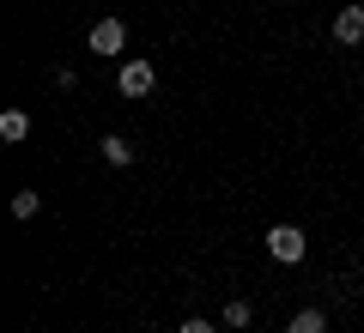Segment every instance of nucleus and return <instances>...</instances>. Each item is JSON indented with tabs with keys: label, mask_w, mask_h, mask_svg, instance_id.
<instances>
[{
	"label": "nucleus",
	"mask_w": 364,
	"mask_h": 333,
	"mask_svg": "<svg viewBox=\"0 0 364 333\" xmlns=\"http://www.w3.org/2000/svg\"><path fill=\"white\" fill-rule=\"evenodd\" d=\"M0 140H6V146H25L31 140V116H25V109H6V116H0Z\"/></svg>",
	"instance_id": "obj_5"
},
{
	"label": "nucleus",
	"mask_w": 364,
	"mask_h": 333,
	"mask_svg": "<svg viewBox=\"0 0 364 333\" xmlns=\"http://www.w3.org/2000/svg\"><path fill=\"white\" fill-rule=\"evenodd\" d=\"M152 85H158V73H152V61H140V55L116 67V91L122 97H152Z\"/></svg>",
	"instance_id": "obj_3"
},
{
	"label": "nucleus",
	"mask_w": 364,
	"mask_h": 333,
	"mask_svg": "<svg viewBox=\"0 0 364 333\" xmlns=\"http://www.w3.org/2000/svg\"><path fill=\"white\" fill-rule=\"evenodd\" d=\"M249 321H255V309H249L243 297H231V303H225V327H231V333H243Z\"/></svg>",
	"instance_id": "obj_9"
},
{
	"label": "nucleus",
	"mask_w": 364,
	"mask_h": 333,
	"mask_svg": "<svg viewBox=\"0 0 364 333\" xmlns=\"http://www.w3.org/2000/svg\"><path fill=\"white\" fill-rule=\"evenodd\" d=\"M37 212H43V194H37V188H18V194H13V218H18V224H31Z\"/></svg>",
	"instance_id": "obj_6"
},
{
	"label": "nucleus",
	"mask_w": 364,
	"mask_h": 333,
	"mask_svg": "<svg viewBox=\"0 0 364 333\" xmlns=\"http://www.w3.org/2000/svg\"><path fill=\"white\" fill-rule=\"evenodd\" d=\"M104 164H116V170H128V164H134V146L122 140V133H109V140H104Z\"/></svg>",
	"instance_id": "obj_8"
},
{
	"label": "nucleus",
	"mask_w": 364,
	"mask_h": 333,
	"mask_svg": "<svg viewBox=\"0 0 364 333\" xmlns=\"http://www.w3.org/2000/svg\"><path fill=\"white\" fill-rule=\"evenodd\" d=\"M176 333H219V327H213V321H200V315H188V321H182Z\"/></svg>",
	"instance_id": "obj_10"
},
{
	"label": "nucleus",
	"mask_w": 364,
	"mask_h": 333,
	"mask_svg": "<svg viewBox=\"0 0 364 333\" xmlns=\"http://www.w3.org/2000/svg\"><path fill=\"white\" fill-rule=\"evenodd\" d=\"M286 333H328V315L322 309H298V315L286 321Z\"/></svg>",
	"instance_id": "obj_7"
},
{
	"label": "nucleus",
	"mask_w": 364,
	"mask_h": 333,
	"mask_svg": "<svg viewBox=\"0 0 364 333\" xmlns=\"http://www.w3.org/2000/svg\"><path fill=\"white\" fill-rule=\"evenodd\" d=\"M85 49L97 55V61H122V49H128V25H122V18H97L91 37H85Z\"/></svg>",
	"instance_id": "obj_2"
},
{
	"label": "nucleus",
	"mask_w": 364,
	"mask_h": 333,
	"mask_svg": "<svg viewBox=\"0 0 364 333\" xmlns=\"http://www.w3.org/2000/svg\"><path fill=\"white\" fill-rule=\"evenodd\" d=\"M267 255L279 261V267H298V261L310 255V236H304L298 224H273L267 231Z\"/></svg>",
	"instance_id": "obj_1"
},
{
	"label": "nucleus",
	"mask_w": 364,
	"mask_h": 333,
	"mask_svg": "<svg viewBox=\"0 0 364 333\" xmlns=\"http://www.w3.org/2000/svg\"><path fill=\"white\" fill-rule=\"evenodd\" d=\"M334 43H340V49H358V43H364V6H358V0L334 13Z\"/></svg>",
	"instance_id": "obj_4"
}]
</instances>
